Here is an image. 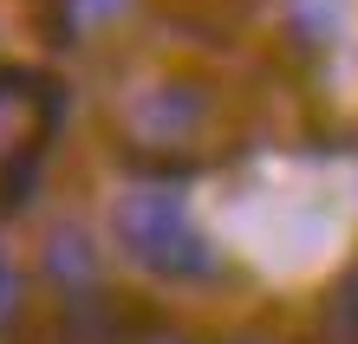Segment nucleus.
<instances>
[{
	"label": "nucleus",
	"instance_id": "nucleus-1",
	"mask_svg": "<svg viewBox=\"0 0 358 344\" xmlns=\"http://www.w3.org/2000/svg\"><path fill=\"white\" fill-rule=\"evenodd\" d=\"M59 124H66V84L39 66L0 59V214H20L33 202Z\"/></svg>",
	"mask_w": 358,
	"mask_h": 344
},
{
	"label": "nucleus",
	"instance_id": "nucleus-2",
	"mask_svg": "<svg viewBox=\"0 0 358 344\" xmlns=\"http://www.w3.org/2000/svg\"><path fill=\"white\" fill-rule=\"evenodd\" d=\"M111 234H117V247L131 253L143 273L170 279V286H215V279L228 273L222 247L189 221V208L170 195V188H131V195L111 208Z\"/></svg>",
	"mask_w": 358,
	"mask_h": 344
},
{
	"label": "nucleus",
	"instance_id": "nucleus-3",
	"mask_svg": "<svg viewBox=\"0 0 358 344\" xmlns=\"http://www.w3.org/2000/svg\"><path fill=\"white\" fill-rule=\"evenodd\" d=\"M20 344H157V325H150V312L137 299L98 286V292L59 299L52 318L20 331Z\"/></svg>",
	"mask_w": 358,
	"mask_h": 344
},
{
	"label": "nucleus",
	"instance_id": "nucleus-4",
	"mask_svg": "<svg viewBox=\"0 0 358 344\" xmlns=\"http://www.w3.org/2000/svg\"><path fill=\"white\" fill-rule=\"evenodd\" d=\"M215 84L196 78V72H176L163 78L150 98L131 104V130H137V149H182L202 137V124L215 117Z\"/></svg>",
	"mask_w": 358,
	"mask_h": 344
},
{
	"label": "nucleus",
	"instance_id": "nucleus-5",
	"mask_svg": "<svg viewBox=\"0 0 358 344\" xmlns=\"http://www.w3.org/2000/svg\"><path fill=\"white\" fill-rule=\"evenodd\" d=\"M46 273H52V286H59V299H72V292H98L104 279H98V253H92V241L78 227H59L52 241H46Z\"/></svg>",
	"mask_w": 358,
	"mask_h": 344
},
{
	"label": "nucleus",
	"instance_id": "nucleus-6",
	"mask_svg": "<svg viewBox=\"0 0 358 344\" xmlns=\"http://www.w3.org/2000/svg\"><path fill=\"white\" fill-rule=\"evenodd\" d=\"M313 344H358V260L332 279V292L320 306V338Z\"/></svg>",
	"mask_w": 358,
	"mask_h": 344
},
{
	"label": "nucleus",
	"instance_id": "nucleus-7",
	"mask_svg": "<svg viewBox=\"0 0 358 344\" xmlns=\"http://www.w3.org/2000/svg\"><path fill=\"white\" fill-rule=\"evenodd\" d=\"M27 331V279H20V267L7 260V247H0V344Z\"/></svg>",
	"mask_w": 358,
	"mask_h": 344
},
{
	"label": "nucleus",
	"instance_id": "nucleus-8",
	"mask_svg": "<svg viewBox=\"0 0 358 344\" xmlns=\"http://www.w3.org/2000/svg\"><path fill=\"white\" fill-rule=\"evenodd\" d=\"M222 344H293V338H280V331H261V325H255V331H235V338H222Z\"/></svg>",
	"mask_w": 358,
	"mask_h": 344
},
{
	"label": "nucleus",
	"instance_id": "nucleus-9",
	"mask_svg": "<svg viewBox=\"0 0 358 344\" xmlns=\"http://www.w3.org/2000/svg\"><path fill=\"white\" fill-rule=\"evenodd\" d=\"M157 344H176V338H157Z\"/></svg>",
	"mask_w": 358,
	"mask_h": 344
}]
</instances>
